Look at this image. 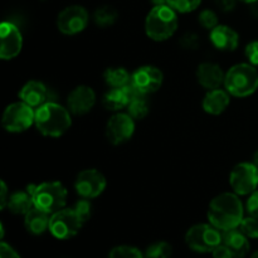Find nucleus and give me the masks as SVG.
Segmentation results:
<instances>
[{
	"instance_id": "obj_1",
	"label": "nucleus",
	"mask_w": 258,
	"mask_h": 258,
	"mask_svg": "<svg viewBox=\"0 0 258 258\" xmlns=\"http://www.w3.org/2000/svg\"><path fill=\"white\" fill-rule=\"evenodd\" d=\"M244 207L236 193H223L212 199L208 207V221L219 231L238 228L244 218Z\"/></svg>"
},
{
	"instance_id": "obj_2",
	"label": "nucleus",
	"mask_w": 258,
	"mask_h": 258,
	"mask_svg": "<svg viewBox=\"0 0 258 258\" xmlns=\"http://www.w3.org/2000/svg\"><path fill=\"white\" fill-rule=\"evenodd\" d=\"M35 127L48 138H59L72 125L70 110L55 102H45L35 110Z\"/></svg>"
},
{
	"instance_id": "obj_3",
	"label": "nucleus",
	"mask_w": 258,
	"mask_h": 258,
	"mask_svg": "<svg viewBox=\"0 0 258 258\" xmlns=\"http://www.w3.org/2000/svg\"><path fill=\"white\" fill-rule=\"evenodd\" d=\"M178 29V15L168 4L155 5L145 20V32L150 39L164 42L175 34Z\"/></svg>"
},
{
	"instance_id": "obj_4",
	"label": "nucleus",
	"mask_w": 258,
	"mask_h": 258,
	"mask_svg": "<svg viewBox=\"0 0 258 258\" xmlns=\"http://www.w3.org/2000/svg\"><path fill=\"white\" fill-rule=\"evenodd\" d=\"M224 87L234 97H247L258 88L257 68L251 63H238L229 68L224 78Z\"/></svg>"
},
{
	"instance_id": "obj_5",
	"label": "nucleus",
	"mask_w": 258,
	"mask_h": 258,
	"mask_svg": "<svg viewBox=\"0 0 258 258\" xmlns=\"http://www.w3.org/2000/svg\"><path fill=\"white\" fill-rule=\"evenodd\" d=\"M32 194L34 207L54 214L66 207L67 189L59 181H47L39 185H29L27 189Z\"/></svg>"
},
{
	"instance_id": "obj_6",
	"label": "nucleus",
	"mask_w": 258,
	"mask_h": 258,
	"mask_svg": "<svg viewBox=\"0 0 258 258\" xmlns=\"http://www.w3.org/2000/svg\"><path fill=\"white\" fill-rule=\"evenodd\" d=\"M185 243L193 251L209 253L222 243V233L213 224L199 223L188 229L185 234Z\"/></svg>"
},
{
	"instance_id": "obj_7",
	"label": "nucleus",
	"mask_w": 258,
	"mask_h": 258,
	"mask_svg": "<svg viewBox=\"0 0 258 258\" xmlns=\"http://www.w3.org/2000/svg\"><path fill=\"white\" fill-rule=\"evenodd\" d=\"M35 111L23 101L14 102L5 108L2 126L8 133H23L34 123Z\"/></svg>"
},
{
	"instance_id": "obj_8",
	"label": "nucleus",
	"mask_w": 258,
	"mask_h": 258,
	"mask_svg": "<svg viewBox=\"0 0 258 258\" xmlns=\"http://www.w3.org/2000/svg\"><path fill=\"white\" fill-rule=\"evenodd\" d=\"M83 223L73 209L63 208L50 216L49 232L57 239H70L82 228Z\"/></svg>"
},
{
	"instance_id": "obj_9",
	"label": "nucleus",
	"mask_w": 258,
	"mask_h": 258,
	"mask_svg": "<svg viewBox=\"0 0 258 258\" xmlns=\"http://www.w3.org/2000/svg\"><path fill=\"white\" fill-rule=\"evenodd\" d=\"M229 184L237 196H249L258 188V168L253 163H241L233 168Z\"/></svg>"
},
{
	"instance_id": "obj_10",
	"label": "nucleus",
	"mask_w": 258,
	"mask_h": 258,
	"mask_svg": "<svg viewBox=\"0 0 258 258\" xmlns=\"http://www.w3.org/2000/svg\"><path fill=\"white\" fill-rule=\"evenodd\" d=\"M90 20L88 12L81 5H71L58 14L57 27L66 35H75L86 29Z\"/></svg>"
},
{
	"instance_id": "obj_11",
	"label": "nucleus",
	"mask_w": 258,
	"mask_h": 258,
	"mask_svg": "<svg viewBox=\"0 0 258 258\" xmlns=\"http://www.w3.org/2000/svg\"><path fill=\"white\" fill-rule=\"evenodd\" d=\"M106 178L96 169H86L81 171L75 181V189L81 198L93 199L103 193L106 189Z\"/></svg>"
},
{
	"instance_id": "obj_12",
	"label": "nucleus",
	"mask_w": 258,
	"mask_h": 258,
	"mask_svg": "<svg viewBox=\"0 0 258 258\" xmlns=\"http://www.w3.org/2000/svg\"><path fill=\"white\" fill-rule=\"evenodd\" d=\"M164 75L159 68L154 66H143L139 67L131 75V86L134 90L141 95H150L156 92L161 87Z\"/></svg>"
},
{
	"instance_id": "obj_13",
	"label": "nucleus",
	"mask_w": 258,
	"mask_h": 258,
	"mask_svg": "<svg viewBox=\"0 0 258 258\" xmlns=\"http://www.w3.org/2000/svg\"><path fill=\"white\" fill-rule=\"evenodd\" d=\"M135 133V120L128 113L117 112L106 125V136L113 145H122L133 138Z\"/></svg>"
},
{
	"instance_id": "obj_14",
	"label": "nucleus",
	"mask_w": 258,
	"mask_h": 258,
	"mask_svg": "<svg viewBox=\"0 0 258 258\" xmlns=\"http://www.w3.org/2000/svg\"><path fill=\"white\" fill-rule=\"evenodd\" d=\"M0 58L10 60L17 57L23 47V37L19 28L12 22H3L0 25Z\"/></svg>"
},
{
	"instance_id": "obj_15",
	"label": "nucleus",
	"mask_w": 258,
	"mask_h": 258,
	"mask_svg": "<svg viewBox=\"0 0 258 258\" xmlns=\"http://www.w3.org/2000/svg\"><path fill=\"white\" fill-rule=\"evenodd\" d=\"M96 103V93L88 86H78L67 98V107L73 115H86Z\"/></svg>"
},
{
	"instance_id": "obj_16",
	"label": "nucleus",
	"mask_w": 258,
	"mask_h": 258,
	"mask_svg": "<svg viewBox=\"0 0 258 258\" xmlns=\"http://www.w3.org/2000/svg\"><path fill=\"white\" fill-rule=\"evenodd\" d=\"M224 78H226V73L216 63H202L197 70V80L199 85L208 91L217 90L222 85H224Z\"/></svg>"
},
{
	"instance_id": "obj_17",
	"label": "nucleus",
	"mask_w": 258,
	"mask_h": 258,
	"mask_svg": "<svg viewBox=\"0 0 258 258\" xmlns=\"http://www.w3.org/2000/svg\"><path fill=\"white\" fill-rule=\"evenodd\" d=\"M211 42L217 49L223 52H231L237 49L239 44V35L233 28L228 25H217L214 29L211 30Z\"/></svg>"
},
{
	"instance_id": "obj_18",
	"label": "nucleus",
	"mask_w": 258,
	"mask_h": 258,
	"mask_svg": "<svg viewBox=\"0 0 258 258\" xmlns=\"http://www.w3.org/2000/svg\"><path fill=\"white\" fill-rule=\"evenodd\" d=\"M48 96H49L48 88L40 81H29L23 86L19 92L20 101L25 102L33 108H38L44 105L45 102H49Z\"/></svg>"
},
{
	"instance_id": "obj_19",
	"label": "nucleus",
	"mask_w": 258,
	"mask_h": 258,
	"mask_svg": "<svg viewBox=\"0 0 258 258\" xmlns=\"http://www.w3.org/2000/svg\"><path fill=\"white\" fill-rule=\"evenodd\" d=\"M135 92L136 91L134 90L133 86H131V82L130 85L126 86V87L111 88V90L107 91L106 95L103 96L102 103L107 110L121 111L122 108L127 107Z\"/></svg>"
},
{
	"instance_id": "obj_20",
	"label": "nucleus",
	"mask_w": 258,
	"mask_h": 258,
	"mask_svg": "<svg viewBox=\"0 0 258 258\" xmlns=\"http://www.w3.org/2000/svg\"><path fill=\"white\" fill-rule=\"evenodd\" d=\"M231 102V95L227 90H211L206 95L203 100V110L209 115H221L227 110Z\"/></svg>"
},
{
	"instance_id": "obj_21",
	"label": "nucleus",
	"mask_w": 258,
	"mask_h": 258,
	"mask_svg": "<svg viewBox=\"0 0 258 258\" xmlns=\"http://www.w3.org/2000/svg\"><path fill=\"white\" fill-rule=\"evenodd\" d=\"M222 243L231 249L234 258H244L249 252L248 237L244 236L238 228L223 232Z\"/></svg>"
},
{
	"instance_id": "obj_22",
	"label": "nucleus",
	"mask_w": 258,
	"mask_h": 258,
	"mask_svg": "<svg viewBox=\"0 0 258 258\" xmlns=\"http://www.w3.org/2000/svg\"><path fill=\"white\" fill-rule=\"evenodd\" d=\"M50 216L52 214L47 213V212L42 211V209L33 207L24 218V226L29 233L39 236V234L44 233L47 229H49V222Z\"/></svg>"
},
{
	"instance_id": "obj_23",
	"label": "nucleus",
	"mask_w": 258,
	"mask_h": 258,
	"mask_svg": "<svg viewBox=\"0 0 258 258\" xmlns=\"http://www.w3.org/2000/svg\"><path fill=\"white\" fill-rule=\"evenodd\" d=\"M8 209L14 214H27L34 207L32 194L28 190H18L10 194L7 204Z\"/></svg>"
},
{
	"instance_id": "obj_24",
	"label": "nucleus",
	"mask_w": 258,
	"mask_h": 258,
	"mask_svg": "<svg viewBox=\"0 0 258 258\" xmlns=\"http://www.w3.org/2000/svg\"><path fill=\"white\" fill-rule=\"evenodd\" d=\"M106 83L110 86L111 88H120L126 87L130 85L131 76L128 71L123 67H110L105 71Z\"/></svg>"
},
{
	"instance_id": "obj_25",
	"label": "nucleus",
	"mask_w": 258,
	"mask_h": 258,
	"mask_svg": "<svg viewBox=\"0 0 258 258\" xmlns=\"http://www.w3.org/2000/svg\"><path fill=\"white\" fill-rule=\"evenodd\" d=\"M126 108H127V113L134 120H143L149 113V101L145 95L135 92Z\"/></svg>"
},
{
	"instance_id": "obj_26",
	"label": "nucleus",
	"mask_w": 258,
	"mask_h": 258,
	"mask_svg": "<svg viewBox=\"0 0 258 258\" xmlns=\"http://www.w3.org/2000/svg\"><path fill=\"white\" fill-rule=\"evenodd\" d=\"M118 13L111 5H102V7L97 8L93 14V20L96 24L101 28H108L113 25L117 20Z\"/></svg>"
},
{
	"instance_id": "obj_27",
	"label": "nucleus",
	"mask_w": 258,
	"mask_h": 258,
	"mask_svg": "<svg viewBox=\"0 0 258 258\" xmlns=\"http://www.w3.org/2000/svg\"><path fill=\"white\" fill-rule=\"evenodd\" d=\"M173 248L168 242H155L146 248L145 258H170Z\"/></svg>"
},
{
	"instance_id": "obj_28",
	"label": "nucleus",
	"mask_w": 258,
	"mask_h": 258,
	"mask_svg": "<svg viewBox=\"0 0 258 258\" xmlns=\"http://www.w3.org/2000/svg\"><path fill=\"white\" fill-rule=\"evenodd\" d=\"M108 258H145V254L133 246H117L111 249Z\"/></svg>"
},
{
	"instance_id": "obj_29",
	"label": "nucleus",
	"mask_w": 258,
	"mask_h": 258,
	"mask_svg": "<svg viewBox=\"0 0 258 258\" xmlns=\"http://www.w3.org/2000/svg\"><path fill=\"white\" fill-rule=\"evenodd\" d=\"M202 0H168L169 7L173 8L178 13H190L198 9Z\"/></svg>"
},
{
	"instance_id": "obj_30",
	"label": "nucleus",
	"mask_w": 258,
	"mask_h": 258,
	"mask_svg": "<svg viewBox=\"0 0 258 258\" xmlns=\"http://www.w3.org/2000/svg\"><path fill=\"white\" fill-rule=\"evenodd\" d=\"M238 229L248 238H258V218H254V217L251 216L243 218V221L239 224Z\"/></svg>"
},
{
	"instance_id": "obj_31",
	"label": "nucleus",
	"mask_w": 258,
	"mask_h": 258,
	"mask_svg": "<svg viewBox=\"0 0 258 258\" xmlns=\"http://www.w3.org/2000/svg\"><path fill=\"white\" fill-rule=\"evenodd\" d=\"M72 209L75 211V213L77 214L78 218L82 221V223H86V222L91 218V216H92V204H91V202L86 198L80 199Z\"/></svg>"
},
{
	"instance_id": "obj_32",
	"label": "nucleus",
	"mask_w": 258,
	"mask_h": 258,
	"mask_svg": "<svg viewBox=\"0 0 258 258\" xmlns=\"http://www.w3.org/2000/svg\"><path fill=\"white\" fill-rule=\"evenodd\" d=\"M199 24L206 29L212 30L217 27L218 24V17L216 13L211 9H204L202 10L199 14Z\"/></svg>"
},
{
	"instance_id": "obj_33",
	"label": "nucleus",
	"mask_w": 258,
	"mask_h": 258,
	"mask_svg": "<svg viewBox=\"0 0 258 258\" xmlns=\"http://www.w3.org/2000/svg\"><path fill=\"white\" fill-rule=\"evenodd\" d=\"M244 54L248 59V63H251L254 67H258V40H253L247 44Z\"/></svg>"
},
{
	"instance_id": "obj_34",
	"label": "nucleus",
	"mask_w": 258,
	"mask_h": 258,
	"mask_svg": "<svg viewBox=\"0 0 258 258\" xmlns=\"http://www.w3.org/2000/svg\"><path fill=\"white\" fill-rule=\"evenodd\" d=\"M246 212L248 213V216L258 218V190H254L253 193L249 194L246 203Z\"/></svg>"
},
{
	"instance_id": "obj_35",
	"label": "nucleus",
	"mask_w": 258,
	"mask_h": 258,
	"mask_svg": "<svg viewBox=\"0 0 258 258\" xmlns=\"http://www.w3.org/2000/svg\"><path fill=\"white\" fill-rule=\"evenodd\" d=\"M199 43H201L199 42V37L194 33H186L180 39V44L185 49H197L199 47Z\"/></svg>"
},
{
	"instance_id": "obj_36",
	"label": "nucleus",
	"mask_w": 258,
	"mask_h": 258,
	"mask_svg": "<svg viewBox=\"0 0 258 258\" xmlns=\"http://www.w3.org/2000/svg\"><path fill=\"white\" fill-rule=\"evenodd\" d=\"M0 258H20V256L10 244L2 242L0 243Z\"/></svg>"
},
{
	"instance_id": "obj_37",
	"label": "nucleus",
	"mask_w": 258,
	"mask_h": 258,
	"mask_svg": "<svg viewBox=\"0 0 258 258\" xmlns=\"http://www.w3.org/2000/svg\"><path fill=\"white\" fill-rule=\"evenodd\" d=\"M213 258H234L233 253L231 252V249L226 246V244L221 243L213 252Z\"/></svg>"
},
{
	"instance_id": "obj_38",
	"label": "nucleus",
	"mask_w": 258,
	"mask_h": 258,
	"mask_svg": "<svg viewBox=\"0 0 258 258\" xmlns=\"http://www.w3.org/2000/svg\"><path fill=\"white\" fill-rule=\"evenodd\" d=\"M0 208L4 209L8 204V199H9V191H8L7 184H5L4 180H2L0 183Z\"/></svg>"
},
{
	"instance_id": "obj_39",
	"label": "nucleus",
	"mask_w": 258,
	"mask_h": 258,
	"mask_svg": "<svg viewBox=\"0 0 258 258\" xmlns=\"http://www.w3.org/2000/svg\"><path fill=\"white\" fill-rule=\"evenodd\" d=\"M216 2L219 9L223 10V12H231L236 8L237 4V0H216Z\"/></svg>"
},
{
	"instance_id": "obj_40",
	"label": "nucleus",
	"mask_w": 258,
	"mask_h": 258,
	"mask_svg": "<svg viewBox=\"0 0 258 258\" xmlns=\"http://www.w3.org/2000/svg\"><path fill=\"white\" fill-rule=\"evenodd\" d=\"M154 5H165L168 4V0H151Z\"/></svg>"
},
{
	"instance_id": "obj_41",
	"label": "nucleus",
	"mask_w": 258,
	"mask_h": 258,
	"mask_svg": "<svg viewBox=\"0 0 258 258\" xmlns=\"http://www.w3.org/2000/svg\"><path fill=\"white\" fill-rule=\"evenodd\" d=\"M252 163H253L254 165H256L258 168V150L253 154V160H252Z\"/></svg>"
},
{
	"instance_id": "obj_42",
	"label": "nucleus",
	"mask_w": 258,
	"mask_h": 258,
	"mask_svg": "<svg viewBox=\"0 0 258 258\" xmlns=\"http://www.w3.org/2000/svg\"><path fill=\"white\" fill-rule=\"evenodd\" d=\"M239 2L247 3V4H254V3H257L258 0H239Z\"/></svg>"
},
{
	"instance_id": "obj_43",
	"label": "nucleus",
	"mask_w": 258,
	"mask_h": 258,
	"mask_svg": "<svg viewBox=\"0 0 258 258\" xmlns=\"http://www.w3.org/2000/svg\"><path fill=\"white\" fill-rule=\"evenodd\" d=\"M251 258H258V251L257 252H254L253 254H252V257Z\"/></svg>"
}]
</instances>
